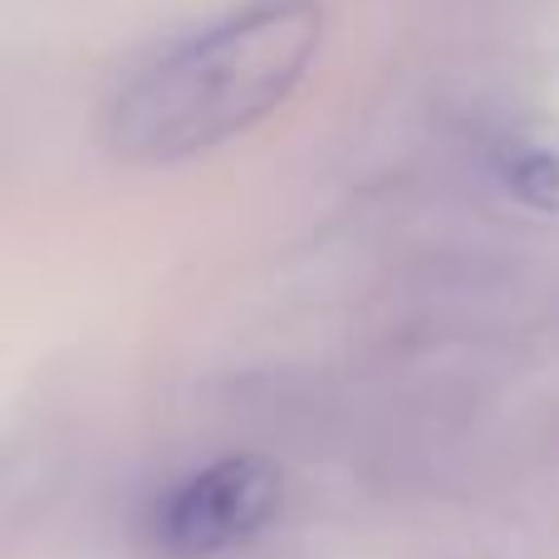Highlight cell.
<instances>
[{
  "mask_svg": "<svg viewBox=\"0 0 559 559\" xmlns=\"http://www.w3.org/2000/svg\"><path fill=\"white\" fill-rule=\"evenodd\" d=\"M324 45L319 0H246L157 49L104 104V143L138 167H173L251 133Z\"/></svg>",
  "mask_w": 559,
  "mask_h": 559,
  "instance_id": "1",
  "label": "cell"
},
{
  "mask_svg": "<svg viewBox=\"0 0 559 559\" xmlns=\"http://www.w3.org/2000/svg\"><path fill=\"white\" fill-rule=\"evenodd\" d=\"M496 177L511 197L535 212H559V153L540 143H506L496 153Z\"/></svg>",
  "mask_w": 559,
  "mask_h": 559,
  "instance_id": "3",
  "label": "cell"
},
{
  "mask_svg": "<svg viewBox=\"0 0 559 559\" xmlns=\"http://www.w3.org/2000/svg\"><path fill=\"white\" fill-rule=\"evenodd\" d=\"M280 511V472L265 456H222L157 501L153 535L177 559H212L261 535Z\"/></svg>",
  "mask_w": 559,
  "mask_h": 559,
  "instance_id": "2",
  "label": "cell"
}]
</instances>
